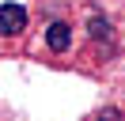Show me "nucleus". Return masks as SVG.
<instances>
[{"label":"nucleus","mask_w":125,"mask_h":121,"mask_svg":"<svg viewBox=\"0 0 125 121\" xmlns=\"http://www.w3.org/2000/svg\"><path fill=\"white\" fill-rule=\"evenodd\" d=\"M27 30V8L23 4H0V38H19Z\"/></svg>","instance_id":"obj_1"},{"label":"nucleus","mask_w":125,"mask_h":121,"mask_svg":"<svg viewBox=\"0 0 125 121\" xmlns=\"http://www.w3.org/2000/svg\"><path fill=\"white\" fill-rule=\"evenodd\" d=\"M46 49L49 53H68L72 49V23L64 19H53L46 27Z\"/></svg>","instance_id":"obj_2"},{"label":"nucleus","mask_w":125,"mask_h":121,"mask_svg":"<svg viewBox=\"0 0 125 121\" xmlns=\"http://www.w3.org/2000/svg\"><path fill=\"white\" fill-rule=\"evenodd\" d=\"M87 38H91V45L110 49V45H114V23H110L106 15H91V19H87Z\"/></svg>","instance_id":"obj_3"},{"label":"nucleus","mask_w":125,"mask_h":121,"mask_svg":"<svg viewBox=\"0 0 125 121\" xmlns=\"http://www.w3.org/2000/svg\"><path fill=\"white\" fill-rule=\"evenodd\" d=\"M99 121H121V113H117V110H110V106H106V110L99 113Z\"/></svg>","instance_id":"obj_4"}]
</instances>
